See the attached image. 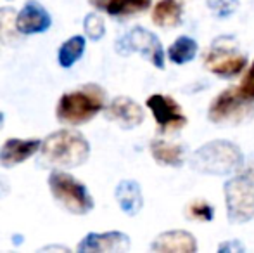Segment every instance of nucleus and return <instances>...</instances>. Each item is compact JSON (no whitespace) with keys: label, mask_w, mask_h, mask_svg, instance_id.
<instances>
[{"label":"nucleus","mask_w":254,"mask_h":253,"mask_svg":"<svg viewBox=\"0 0 254 253\" xmlns=\"http://www.w3.org/2000/svg\"><path fill=\"white\" fill-rule=\"evenodd\" d=\"M106 104V92L99 85H83L61 97L56 115L61 123L81 125L101 113Z\"/></svg>","instance_id":"1"},{"label":"nucleus","mask_w":254,"mask_h":253,"mask_svg":"<svg viewBox=\"0 0 254 253\" xmlns=\"http://www.w3.org/2000/svg\"><path fill=\"white\" fill-rule=\"evenodd\" d=\"M45 160L59 167H78L87 162L90 155L88 141L76 130H59L42 142Z\"/></svg>","instance_id":"2"},{"label":"nucleus","mask_w":254,"mask_h":253,"mask_svg":"<svg viewBox=\"0 0 254 253\" xmlns=\"http://www.w3.org/2000/svg\"><path fill=\"white\" fill-rule=\"evenodd\" d=\"M194 169L204 173L225 175L242 167V153L237 146L227 141H214L202 146L192 160Z\"/></svg>","instance_id":"3"},{"label":"nucleus","mask_w":254,"mask_h":253,"mask_svg":"<svg viewBox=\"0 0 254 253\" xmlns=\"http://www.w3.org/2000/svg\"><path fill=\"white\" fill-rule=\"evenodd\" d=\"M49 187H51L54 198L74 215H85L94 208V199L87 187L74 179L71 173L66 172H52L49 177Z\"/></svg>","instance_id":"4"},{"label":"nucleus","mask_w":254,"mask_h":253,"mask_svg":"<svg viewBox=\"0 0 254 253\" xmlns=\"http://www.w3.org/2000/svg\"><path fill=\"white\" fill-rule=\"evenodd\" d=\"M228 219L235 224L248 222L254 217V182L249 177H235L225 184Z\"/></svg>","instance_id":"5"},{"label":"nucleus","mask_w":254,"mask_h":253,"mask_svg":"<svg viewBox=\"0 0 254 253\" xmlns=\"http://www.w3.org/2000/svg\"><path fill=\"white\" fill-rule=\"evenodd\" d=\"M116 49L123 56L138 52L144 58H147L156 68H159V70L164 68V52L163 47H161L159 38L151 31H147L145 28L135 26L133 30H130L127 35H123L118 40Z\"/></svg>","instance_id":"6"},{"label":"nucleus","mask_w":254,"mask_h":253,"mask_svg":"<svg viewBox=\"0 0 254 253\" xmlns=\"http://www.w3.org/2000/svg\"><path fill=\"white\" fill-rule=\"evenodd\" d=\"M254 111V102L239 92L237 85L223 90L209 106V120L214 123L241 122Z\"/></svg>","instance_id":"7"},{"label":"nucleus","mask_w":254,"mask_h":253,"mask_svg":"<svg viewBox=\"0 0 254 253\" xmlns=\"http://www.w3.org/2000/svg\"><path fill=\"white\" fill-rule=\"evenodd\" d=\"M206 68L220 78H234L248 66V58L235 49V45L214 44L204 59Z\"/></svg>","instance_id":"8"},{"label":"nucleus","mask_w":254,"mask_h":253,"mask_svg":"<svg viewBox=\"0 0 254 253\" xmlns=\"http://www.w3.org/2000/svg\"><path fill=\"white\" fill-rule=\"evenodd\" d=\"M147 108L152 111L154 120L161 127V130L164 132L178 130V128H182L187 123V118H185L180 104L173 97H168V95L163 94H154L147 99Z\"/></svg>","instance_id":"9"},{"label":"nucleus","mask_w":254,"mask_h":253,"mask_svg":"<svg viewBox=\"0 0 254 253\" xmlns=\"http://www.w3.org/2000/svg\"><path fill=\"white\" fill-rule=\"evenodd\" d=\"M130 248V238L123 233H90L83 238L80 245H78V252L81 253H92V252H101V253H111V252H127Z\"/></svg>","instance_id":"10"},{"label":"nucleus","mask_w":254,"mask_h":253,"mask_svg":"<svg viewBox=\"0 0 254 253\" xmlns=\"http://www.w3.org/2000/svg\"><path fill=\"white\" fill-rule=\"evenodd\" d=\"M52 24V17L40 3L37 2H28L23 9L19 10L16 17V28L17 31L24 35H33L42 33V31L49 30Z\"/></svg>","instance_id":"11"},{"label":"nucleus","mask_w":254,"mask_h":253,"mask_svg":"<svg viewBox=\"0 0 254 253\" xmlns=\"http://www.w3.org/2000/svg\"><path fill=\"white\" fill-rule=\"evenodd\" d=\"M106 118L123 128H135L144 122V109L128 97H116L106 108Z\"/></svg>","instance_id":"12"},{"label":"nucleus","mask_w":254,"mask_h":253,"mask_svg":"<svg viewBox=\"0 0 254 253\" xmlns=\"http://www.w3.org/2000/svg\"><path fill=\"white\" fill-rule=\"evenodd\" d=\"M40 148H42V142L38 139H30V141L9 139L0 148V165L5 167V169L19 165L24 160L31 158Z\"/></svg>","instance_id":"13"},{"label":"nucleus","mask_w":254,"mask_h":253,"mask_svg":"<svg viewBox=\"0 0 254 253\" xmlns=\"http://www.w3.org/2000/svg\"><path fill=\"white\" fill-rule=\"evenodd\" d=\"M152 250L163 253H194L197 250V243L187 231H170V233H163L154 241Z\"/></svg>","instance_id":"14"},{"label":"nucleus","mask_w":254,"mask_h":253,"mask_svg":"<svg viewBox=\"0 0 254 253\" xmlns=\"http://www.w3.org/2000/svg\"><path fill=\"white\" fill-rule=\"evenodd\" d=\"M116 199L127 215H137L142 208V191L133 180H123L116 187Z\"/></svg>","instance_id":"15"},{"label":"nucleus","mask_w":254,"mask_h":253,"mask_svg":"<svg viewBox=\"0 0 254 253\" xmlns=\"http://www.w3.org/2000/svg\"><path fill=\"white\" fill-rule=\"evenodd\" d=\"M184 5L180 0H159L152 10V23L161 28H173L180 24Z\"/></svg>","instance_id":"16"},{"label":"nucleus","mask_w":254,"mask_h":253,"mask_svg":"<svg viewBox=\"0 0 254 253\" xmlns=\"http://www.w3.org/2000/svg\"><path fill=\"white\" fill-rule=\"evenodd\" d=\"M154 160L168 167H180L184 163L185 149L180 144H170L164 141H154L151 144Z\"/></svg>","instance_id":"17"},{"label":"nucleus","mask_w":254,"mask_h":253,"mask_svg":"<svg viewBox=\"0 0 254 253\" xmlns=\"http://www.w3.org/2000/svg\"><path fill=\"white\" fill-rule=\"evenodd\" d=\"M197 54V42L190 37H178L168 49V58L175 64H187Z\"/></svg>","instance_id":"18"},{"label":"nucleus","mask_w":254,"mask_h":253,"mask_svg":"<svg viewBox=\"0 0 254 253\" xmlns=\"http://www.w3.org/2000/svg\"><path fill=\"white\" fill-rule=\"evenodd\" d=\"M152 0H107L104 9L107 14L116 17L133 16V14L144 12L151 7Z\"/></svg>","instance_id":"19"},{"label":"nucleus","mask_w":254,"mask_h":253,"mask_svg":"<svg viewBox=\"0 0 254 253\" xmlns=\"http://www.w3.org/2000/svg\"><path fill=\"white\" fill-rule=\"evenodd\" d=\"M83 52H85V38L80 37V35L71 37L59 49V64L63 68H71L83 56Z\"/></svg>","instance_id":"20"},{"label":"nucleus","mask_w":254,"mask_h":253,"mask_svg":"<svg viewBox=\"0 0 254 253\" xmlns=\"http://www.w3.org/2000/svg\"><path fill=\"white\" fill-rule=\"evenodd\" d=\"M187 215L190 217L192 220H202V222H209V220H213V217H214V210H213V206H211L209 203L199 199V201H194V203H190V205H189Z\"/></svg>","instance_id":"21"},{"label":"nucleus","mask_w":254,"mask_h":253,"mask_svg":"<svg viewBox=\"0 0 254 253\" xmlns=\"http://www.w3.org/2000/svg\"><path fill=\"white\" fill-rule=\"evenodd\" d=\"M83 28L87 37L92 38V40H101L104 37V31H106L102 17H99L97 14H88L83 21Z\"/></svg>","instance_id":"22"},{"label":"nucleus","mask_w":254,"mask_h":253,"mask_svg":"<svg viewBox=\"0 0 254 253\" xmlns=\"http://www.w3.org/2000/svg\"><path fill=\"white\" fill-rule=\"evenodd\" d=\"M207 7L216 16L227 17L239 7V0H207Z\"/></svg>","instance_id":"23"},{"label":"nucleus","mask_w":254,"mask_h":253,"mask_svg":"<svg viewBox=\"0 0 254 253\" xmlns=\"http://www.w3.org/2000/svg\"><path fill=\"white\" fill-rule=\"evenodd\" d=\"M237 88L248 101L254 102V61L251 64V68H249V71L244 75L242 82L237 85Z\"/></svg>","instance_id":"24"},{"label":"nucleus","mask_w":254,"mask_h":253,"mask_svg":"<svg viewBox=\"0 0 254 253\" xmlns=\"http://www.w3.org/2000/svg\"><path fill=\"white\" fill-rule=\"evenodd\" d=\"M2 123H3V115L0 113V125H2Z\"/></svg>","instance_id":"25"},{"label":"nucleus","mask_w":254,"mask_h":253,"mask_svg":"<svg viewBox=\"0 0 254 253\" xmlns=\"http://www.w3.org/2000/svg\"><path fill=\"white\" fill-rule=\"evenodd\" d=\"M0 187H2V186H0ZM0 192H2V191H0Z\"/></svg>","instance_id":"26"}]
</instances>
